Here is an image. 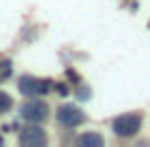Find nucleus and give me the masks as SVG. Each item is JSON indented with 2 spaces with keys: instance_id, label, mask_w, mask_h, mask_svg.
<instances>
[{
  "instance_id": "1",
  "label": "nucleus",
  "mask_w": 150,
  "mask_h": 147,
  "mask_svg": "<svg viewBox=\"0 0 150 147\" xmlns=\"http://www.w3.org/2000/svg\"><path fill=\"white\" fill-rule=\"evenodd\" d=\"M140 127H143V115H140V112H125V115L112 117V122H110L112 135H115V137H123V140L135 137L140 132Z\"/></svg>"
},
{
  "instance_id": "2",
  "label": "nucleus",
  "mask_w": 150,
  "mask_h": 147,
  "mask_svg": "<svg viewBox=\"0 0 150 147\" xmlns=\"http://www.w3.org/2000/svg\"><path fill=\"white\" fill-rule=\"evenodd\" d=\"M18 115H20L25 122H30V125H43V122L50 117V107H48V102H43L40 97H28V100L20 105Z\"/></svg>"
},
{
  "instance_id": "3",
  "label": "nucleus",
  "mask_w": 150,
  "mask_h": 147,
  "mask_svg": "<svg viewBox=\"0 0 150 147\" xmlns=\"http://www.w3.org/2000/svg\"><path fill=\"white\" fill-rule=\"evenodd\" d=\"M55 122H58L63 130H75V127H80L83 122H85V112L78 105H60L58 110H55Z\"/></svg>"
},
{
  "instance_id": "4",
  "label": "nucleus",
  "mask_w": 150,
  "mask_h": 147,
  "mask_svg": "<svg viewBox=\"0 0 150 147\" xmlns=\"http://www.w3.org/2000/svg\"><path fill=\"white\" fill-rule=\"evenodd\" d=\"M50 85H53L50 80H40V77H33V75L18 77V90L25 97H40V95H45L50 90Z\"/></svg>"
},
{
  "instance_id": "5",
  "label": "nucleus",
  "mask_w": 150,
  "mask_h": 147,
  "mask_svg": "<svg viewBox=\"0 0 150 147\" xmlns=\"http://www.w3.org/2000/svg\"><path fill=\"white\" fill-rule=\"evenodd\" d=\"M18 142H20L23 147L48 145V135L43 132V127H40V125H30V122H28V127H23V130L18 132Z\"/></svg>"
},
{
  "instance_id": "6",
  "label": "nucleus",
  "mask_w": 150,
  "mask_h": 147,
  "mask_svg": "<svg viewBox=\"0 0 150 147\" xmlns=\"http://www.w3.org/2000/svg\"><path fill=\"white\" fill-rule=\"evenodd\" d=\"M78 142H80V145H98V147H103L105 145V137L98 135V132H85V135L78 137Z\"/></svg>"
},
{
  "instance_id": "7",
  "label": "nucleus",
  "mask_w": 150,
  "mask_h": 147,
  "mask_svg": "<svg viewBox=\"0 0 150 147\" xmlns=\"http://www.w3.org/2000/svg\"><path fill=\"white\" fill-rule=\"evenodd\" d=\"M13 110V97L5 92V90H0V115H5V112Z\"/></svg>"
},
{
  "instance_id": "8",
  "label": "nucleus",
  "mask_w": 150,
  "mask_h": 147,
  "mask_svg": "<svg viewBox=\"0 0 150 147\" xmlns=\"http://www.w3.org/2000/svg\"><path fill=\"white\" fill-rule=\"evenodd\" d=\"M10 77V60H3L0 63V82Z\"/></svg>"
},
{
  "instance_id": "9",
  "label": "nucleus",
  "mask_w": 150,
  "mask_h": 147,
  "mask_svg": "<svg viewBox=\"0 0 150 147\" xmlns=\"http://www.w3.org/2000/svg\"><path fill=\"white\" fill-rule=\"evenodd\" d=\"M73 95L78 97V100H88V97H90V90H88L85 85H80V87H75V90H73Z\"/></svg>"
}]
</instances>
